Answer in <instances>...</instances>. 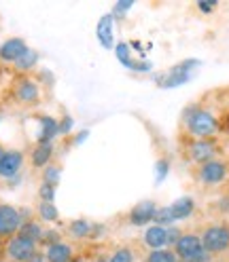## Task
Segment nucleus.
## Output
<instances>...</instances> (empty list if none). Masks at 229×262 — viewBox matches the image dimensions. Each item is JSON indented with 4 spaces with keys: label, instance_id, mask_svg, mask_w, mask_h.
<instances>
[{
    "label": "nucleus",
    "instance_id": "nucleus-28",
    "mask_svg": "<svg viewBox=\"0 0 229 262\" xmlns=\"http://www.w3.org/2000/svg\"><path fill=\"white\" fill-rule=\"evenodd\" d=\"M5 152H7V148H5V144H0V161H3V157H5Z\"/></svg>",
    "mask_w": 229,
    "mask_h": 262
},
{
    "label": "nucleus",
    "instance_id": "nucleus-11",
    "mask_svg": "<svg viewBox=\"0 0 229 262\" xmlns=\"http://www.w3.org/2000/svg\"><path fill=\"white\" fill-rule=\"evenodd\" d=\"M64 233L68 235V239L74 243L79 241H87V239H98V233H100V226L93 224L87 218H72L64 222Z\"/></svg>",
    "mask_w": 229,
    "mask_h": 262
},
{
    "label": "nucleus",
    "instance_id": "nucleus-1",
    "mask_svg": "<svg viewBox=\"0 0 229 262\" xmlns=\"http://www.w3.org/2000/svg\"><path fill=\"white\" fill-rule=\"evenodd\" d=\"M223 131V123L215 106L208 104L206 100H198L189 104L178 121V138H219Z\"/></svg>",
    "mask_w": 229,
    "mask_h": 262
},
{
    "label": "nucleus",
    "instance_id": "nucleus-26",
    "mask_svg": "<svg viewBox=\"0 0 229 262\" xmlns=\"http://www.w3.org/2000/svg\"><path fill=\"white\" fill-rule=\"evenodd\" d=\"M215 7H217V3H198V9L204 11V13H210Z\"/></svg>",
    "mask_w": 229,
    "mask_h": 262
},
{
    "label": "nucleus",
    "instance_id": "nucleus-17",
    "mask_svg": "<svg viewBox=\"0 0 229 262\" xmlns=\"http://www.w3.org/2000/svg\"><path fill=\"white\" fill-rule=\"evenodd\" d=\"M28 42L20 36H13L9 40H5L3 45H0V61H5V63H15L17 61L26 51H28Z\"/></svg>",
    "mask_w": 229,
    "mask_h": 262
},
{
    "label": "nucleus",
    "instance_id": "nucleus-25",
    "mask_svg": "<svg viewBox=\"0 0 229 262\" xmlns=\"http://www.w3.org/2000/svg\"><path fill=\"white\" fill-rule=\"evenodd\" d=\"M87 262H108V256H106V250H87Z\"/></svg>",
    "mask_w": 229,
    "mask_h": 262
},
{
    "label": "nucleus",
    "instance_id": "nucleus-6",
    "mask_svg": "<svg viewBox=\"0 0 229 262\" xmlns=\"http://www.w3.org/2000/svg\"><path fill=\"white\" fill-rule=\"evenodd\" d=\"M41 254L39 243L30 241L22 235H15L5 241L3 245V258L5 262H34Z\"/></svg>",
    "mask_w": 229,
    "mask_h": 262
},
{
    "label": "nucleus",
    "instance_id": "nucleus-4",
    "mask_svg": "<svg viewBox=\"0 0 229 262\" xmlns=\"http://www.w3.org/2000/svg\"><path fill=\"white\" fill-rule=\"evenodd\" d=\"M195 228L200 233L204 250L210 256H215L217 260H223L229 256V220L227 218L208 220Z\"/></svg>",
    "mask_w": 229,
    "mask_h": 262
},
{
    "label": "nucleus",
    "instance_id": "nucleus-23",
    "mask_svg": "<svg viewBox=\"0 0 229 262\" xmlns=\"http://www.w3.org/2000/svg\"><path fill=\"white\" fill-rule=\"evenodd\" d=\"M60 171H62V167H60V163H51L49 167H45L43 169V182H47V184H53V186H58V182H60Z\"/></svg>",
    "mask_w": 229,
    "mask_h": 262
},
{
    "label": "nucleus",
    "instance_id": "nucleus-7",
    "mask_svg": "<svg viewBox=\"0 0 229 262\" xmlns=\"http://www.w3.org/2000/svg\"><path fill=\"white\" fill-rule=\"evenodd\" d=\"M11 95H13V102L17 106H22V108H36L41 104V100H43L41 85L30 74L15 78Z\"/></svg>",
    "mask_w": 229,
    "mask_h": 262
},
{
    "label": "nucleus",
    "instance_id": "nucleus-13",
    "mask_svg": "<svg viewBox=\"0 0 229 262\" xmlns=\"http://www.w3.org/2000/svg\"><path fill=\"white\" fill-rule=\"evenodd\" d=\"M77 254H79V248L66 237L51 243V245H47V248H43L45 262H70Z\"/></svg>",
    "mask_w": 229,
    "mask_h": 262
},
{
    "label": "nucleus",
    "instance_id": "nucleus-3",
    "mask_svg": "<svg viewBox=\"0 0 229 262\" xmlns=\"http://www.w3.org/2000/svg\"><path fill=\"white\" fill-rule=\"evenodd\" d=\"M189 173L202 190H223L225 186H229V157L221 155L204 165L191 167Z\"/></svg>",
    "mask_w": 229,
    "mask_h": 262
},
{
    "label": "nucleus",
    "instance_id": "nucleus-16",
    "mask_svg": "<svg viewBox=\"0 0 229 262\" xmlns=\"http://www.w3.org/2000/svg\"><path fill=\"white\" fill-rule=\"evenodd\" d=\"M106 256L108 262H140L142 256H138L136 252V243H108L106 245Z\"/></svg>",
    "mask_w": 229,
    "mask_h": 262
},
{
    "label": "nucleus",
    "instance_id": "nucleus-19",
    "mask_svg": "<svg viewBox=\"0 0 229 262\" xmlns=\"http://www.w3.org/2000/svg\"><path fill=\"white\" fill-rule=\"evenodd\" d=\"M45 231H47V228H45L43 222H39L36 218H28V220H24V224H22L17 235H22V237H26L30 241H34V243H39V248H41V241H43Z\"/></svg>",
    "mask_w": 229,
    "mask_h": 262
},
{
    "label": "nucleus",
    "instance_id": "nucleus-8",
    "mask_svg": "<svg viewBox=\"0 0 229 262\" xmlns=\"http://www.w3.org/2000/svg\"><path fill=\"white\" fill-rule=\"evenodd\" d=\"M178 256V260L181 262H191L195 258H200L204 254H208L204 250V245H202V239H200V233H198V228H185L183 235L178 237V241L174 243V248H172Z\"/></svg>",
    "mask_w": 229,
    "mask_h": 262
},
{
    "label": "nucleus",
    "instance_id": "nucleus-18",
    "mask_svg": "<svg viewBox=\"0 0 229 262\" xmlns=\"http://www.w3.org/2000/svg\"><path fill=\"white\" fill-rule=\"evenodd\" d=\"M36 220L43 224H64L62 216H60V209L55 207V203H47V201H39L36 203Z\"/></svg>",
    "mask_w": 229,
    "mask_h": 262
},
{
    "label": "nucleus",
    "instance_id": "nucleus-27",
    "mask_svg": "<svg viewBox=\"0 0 229 262\" xmlns=\"http://www.w3.org/2000/svg\"><path fill=\"white\" fill-rule=\"evenodd\" d=\"M70 262H87V250H81Z\"/></svg>",
    "mask_w": 229,
    "mask_h": 262
},
{
    "label": "nucleus",
    "instance_id": "nucleus-9",
    "mask_svg": "<svg viewBox=\"0 0 229 262\" xmlns=\"http://www.w3.org/2000/svg\"><path fill=\"white\" fill-rule=\"evenodd\" d=\"M159 205L155 201H140L136 203L134 207H129L125 214L121 216V222L125 226H149L153 220H155V214H157Z\"/></svg>",
    "mask_w": 229,
    "mask_h": 262
},
{
    "label": "nucleus",
    "instance_id": "nucleus-2",
    "mask_svg": "<svg viewBox=\"0 0 229 262\" xmlns=\"http://www.w3.org/2000/svg\"><path fill=\"white\" fill-rule=\"evenodd\" d=\"M178 155L183 163L191 169L204 165V163L217 159L223 152V142L219 138H204V140H193V138H178Z\"/></svg>",
    "mask_w": 229,
    "mask_h": 262
},
{
    "label": "nucleus",
    "instance_id": "nucleus-20",
    "mask_svg": "<svg viewBox=\"0 0 229 262\" xmlns=\"http://www.w3.org/2000/svg\"><path fill=\"white\" fill-rule=\"evenodd\" d=\"M140 262H181L172 248H161V250H151L144 252Z\"/></svg>",
    "mask_w": 229,
    "mask_h": 262
},
{
    "label": "nucleus",
    "instance_id": "nucleus-15",
    "mask_svg": "<svg viewBox=\"0 0 229 262\" xmlns=\"http://www.w3.org/2000/svg\"><path fill=\"white\" fill-rule=\"evenodd\" d=\"M55 159V148L51 142H36L34 146L30 148L28 161H30V167L32 169H39L43 171L45 167H49Z\"/></svg>",
    "mask_w": 229,
    "mask_h": 262
},
{
    "label": "nucleus",
    "instance_id": "nucleus-10",
    "mask_svg": "<svg viewBox=\"0 0 229 262\" xmlns=\"http://www.w3.org/2000/svg\"><path fill=\"white\" fill-rule=\"evenodd\" d=\"M24 224V216L20 207L11 203H0V241H7L20 233Z\"/></svg>",
    "mask_w": 229,
    "mask_h": 262
},
{
    "label": "nucleus",
    "instance_id": "nucleus-24",
    "mask_svg": "<svg viewBox=\"0 0 229 262\" xmlns=\"http://www.w3.org/2000/svg\"><path fill=\"white\" fill-rule=\"evenodd\" d=\"M53 199H55V186L47 184V182H41V186H39V201L53 203Z\"/></svg>",
    "mask_w": 229,
    "mask_h": 262
},
{
    "label": "nucleus",
    "instance_id": "nucleus-21",
    "mask_svg": "<svg viewBox=\"0 0 229 262\" xmlns=\"http://www.w3.org/2000/svg\"><path fill=\"white\" fill-rule=\"evenodd\" d=\"M36 63H39V53L34 51V49H28V51L15 61L13 66H15V70H17L22 76H26L28 72H32L36 68Z\"/></svg>",
    "mask_w": 229,
    "mask_h": 262
},
{
    "label": "nucleus",
    "instance_id": "nucleus-5",
    "mask_svg": "<svg viewBox=\"0 0 229 262\" xmlns=\"http://www.w3.org/2000/svg\"><path fill=\"white\" fill-rule=\"evenodd\" d=\"M195 209H198V203H195L193 196H183V199L174 201L172 205L168 207H159L157 214H155V220L153 224H159V226H174L176 222L181 220H189Z\"/></svg>",
    "mask_w": 229,
    "mask_h": 262
},
{
    "label": "nucleus",
    "instance_id": "nucleus-22",
    "mask_svg": "<svg viewBox=\"0 0 229 262\" xmlns=\"http://www.w3.org/2000/svg\"><path fill=\"white\" fill-rule=\"evenodd\" d=\"M210 209L215 211L219 218H227L229 216V192H223L215 203H210Z\"/></svg>",
    "mask_w": 229,
    "mask_h": 262
},
{
    "label": "nucleus",
    "instance_id": "nucleus-12",
    "mask_svg": "<svg viewBox=\"0 0 229 262\" xmlns=\"http://www.w3.org/2000/svg\"><path fill=\"white\" fill-rule=\"evenodd\" d=\"M136 243L144 252L168 248V226H159V224L146 226L144 231L140 233V237L136 239Z\"/></svg>",
    "mask_w": 229,
    "mask_h": 262
},
{
    "label": "nucleus",
    "instance_id": "nucleus-14",
    "mask_svg": "<svg viewBox=\"0 0 229 262\" xmlns=\"http://www.w3.org/2000/svg\"><path fill=\"white\" fill-rule=\"evenodd\" d=\"M26 155L20 148H7L3 161H0V180H13L24 169Z\"/></svg>",
    "mask_w": 229,
    "mask_h": 262
}]
</instances>
